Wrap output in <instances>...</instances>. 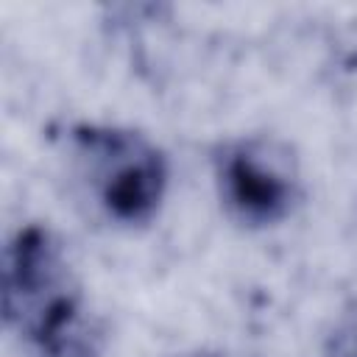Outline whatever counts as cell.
I'll list each match as a JSON object with an SVG mask.
<instances>
[{
	"instance_id": "5b68a950",
	"label": "cell",
	"mask_w": 357,
	"mask_h": 357,
	"mask_svg": "<svg viewBox=\"0 0 357 357\" xmlns=\"http://www.w3.org/2000/svg\"><path fill=\"white\" fill-rule=\"evenodd\" d=\"M184 357H220V354H206V351H195V354H184Z\"/></svg>"
},
{
	"instance_id": "7a4b0ae2",
	"label": "cell",
	"mask_w": 357,
	"mask_h": 357,
	"mask_svg": "<svg viewBox=\"0 0 357 357\" xmlns=\"http://www.w3.org/2000/svg\"><path fill=\"white\" fill-rule=\"evenodd\" d=\"M67 173L98 218L128 231L156 220L170 187L167 153L148 134L114 123L67 131Z\"/></svg>"
},
{
	"instance_id": "6da1fadb",
	"label": "cell",
	"mask_w": 357,
	"mask_h": 357,
	"mask_svg": "<svg viewBox=\"0 0 357 357\" xmlns=\"http://www.w3.org/2000/svg\"><path fill=\"white\" fill-rule=\"evenodd\" d=\"M3 326L22 357H100L103 318L70 262L64 243L42 223L20 226L3 248Z\"/></svg>"
},
{
	"instance_id": "277c9868",
	"label": "cell",
	"mask_w": 357,
	"mask_h": 357,
	"mask_svg": "<svg viewBox=\"0 0 357 357\" xmlns=\"http://www.w3.org/2000/svg\"><path fill=\"white\" fill-rule=\"evenodd\" d=\"M321 357H357V312L343 315L326 335Z\"/></svg>"
},
{
	"instance_id": "3957f363",
	"label": "cell",
	"mask_w": 357,
	"mask_h": 357,
	"mask_svg": "<svg viewBox=\"0 0 357 357\" xmlns=\"http://www.w3.org/2000/svg\"><path fill=\"white\" fill-rule=\"evenodd\" d=\"M209 162L220 209L243 229H273L293 218L304 198L298 153L273 134L223 139Z\"/></svg>"
}]
</instances>
